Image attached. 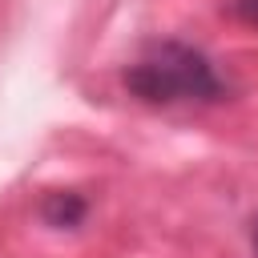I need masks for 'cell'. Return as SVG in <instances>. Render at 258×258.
<instances>
[{"label":"cell","mask_w":258,"mask_h":258,"mask_svg":"<svg viewBox=\"0 0 258 258\" xmlns=\"http://www.w3.org/2000/svg\"><path fill=\"white\" fill-rule=\"evenodd\" d=\"M121 85L145 105H177V101H218L226 93L214 60L181 40H153L133 64H125Z\"/></svg>","instance_id":"cell-1"},{"label":"cell","mask_w":258,"mask_h":258,"mask_svg":"<svg viewBox=\"0 0 258 258\" xmlns=\"http://www.w3.org/2000/svg\"><path fill=\"white\" fill-rule=\"evenodd\" d=\"M250 246H254V254H258V218H254V226H250Z\"/></svg>","instance_id":"cell-4"},{"label":"cell","mask_w":258,"mask_h":258,"mask_svg":"<svg viewBox=\"0 0 258 258\" xmlns=\"http://www.w3.org/2000/svg\"><path fill=\"white\" fill-rule=\"evenodd\" d=\"M85 214H89V202L77 189H48L40 198V218L52 230H77L85 222Z\"/></svg>","instance_id":"cell-2"},{"label":"cell","mask_w":258,"mask_h":258,"mask_svg":"<svg viewBox=\"0 0 258 258\" xmlns=\"http://www.w3.org/2000/svg\"><path fill=\"white\" fill-rule=\"evenodd\" d=\"M230 12H234L242 24L258 28V0H230Z\"/></svg>","instance_id":"cell-3"}]
</instances>
